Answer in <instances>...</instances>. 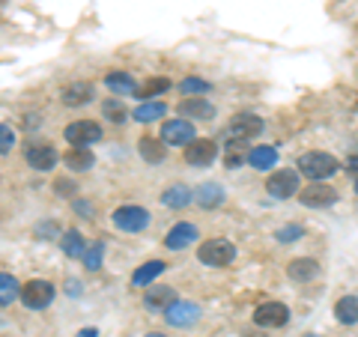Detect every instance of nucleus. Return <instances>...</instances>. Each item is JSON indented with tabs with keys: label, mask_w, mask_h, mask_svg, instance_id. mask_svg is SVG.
I'll use <instances>...</instances> for the list:
<instances>
[{
	"label": "nucleus",
	"mask_w": 358,
	"mask_h": 337,
	"mask_svg": "<svg viewBox=\"0 0 358 337\" xmlns=\"http://www.w3.org/2000/svg\"><path fill=\"white\" fill-rule=\"evenodd\" d=\"M296 171H299L301 176H308L310 182H329V179H331L334 173H341V162L334 159L331 152H320V150H313V152L299 155Z\"/></svg>",
	"instance_id": "obj_1"
},
{
	"label": "nucleus",
	"mask_w": 358,
	"mask_h": 337,
	"mask_svg": "<svg viewBox=\"0 0 358 337\" xmlns=\"http://www.w3.org/2000/svg\"><path fill=\"white\" fill-rule=\"evenodd\" d=\"M263 129H266V122L257 114H236L227 122L224 138H227V143H242V147H248L254 138H260Z\"/></svg>",
	"instance_id": "obj_2"
},
{
	"label": "nucleus",
	"mask_w": 358,
	"mask_h": 337,
	"mask_svg": "<svg viewBox=\"0 0 358 337\" xmlns=\"http://www.w3.org/2000/svg\"><path fill=\"white\" fill-rule=\"evenodd\" d=\"M266 191L275 200L299 197V191H301V173L296 171V167H281V171H272V173H268V179H266Z\"/></svg>",
	"instance_id": "obj_3"
},
{
	"label": "nucleus",
	"mask_w": 358,
	"mask_h": 337,
	"mask_svg": "<svg viewBox=\"0 0 358 337\" xmlns=\"http://www.w3.org/2000/svg\"><path fill=\"white\" fill-rule=\"evenodd\" d=\"M197 260L209 268H224L236 260V245L230 239H206L197 248Z\"/></svg>",
	"instance_id": "obj_4"
},
{
	"label": "nucleus",
	"mask_w": 358,
	"mask_h": 337,
	"mask_svg": "<svg viewBox=\"0 0 358 337\" xmlns=\"http://www.w3.org/2000/svg\"><path fill=\"white\" fill-rule=\"evenodd\" d=\"M110 221H114V227L122 230V233H141V230H147L150 227V212L143 209V206H120L114 209V215H110Z\"/></svg>",
	"instance_id": "obj_5"
},
{
	"label": "nucleus",
	"mask_w": 358,
	"mask_h": 337,
	"mask_svg": "<svg viewBox=\"0 0 358 337\" xmlns=\"http://www.w3.org/2000/svg\"><path fill=\"white\" fill-rule=\"evenodd\" d=\"M57 296V289L48 280H27L24 287H21V301H24V308L30 310H45Z\"/></svg>",
	"instance_id": "obj_6"
},
{
	"label": "nucleus",
	"mask_w": 358,
	"mask_h": 337,
	"mask_svg": "<svg viewBox=\"0 0 358 337\" xmlns=\"http://www.w3.org/2000/svg\"><path fill=\"white\" fill-rule=\"evenodd\" d=\"M299 203L308 209H329L338 203V191H334L329 182H310L308 188L299 191Z\"/></svg>",
	"instance_id": "obj_7"
},
{
	"label": "nucleus",
	"mask_w": 358,
	"mask_h": 337,
	"mask_svg": "<svg viewBox=\"0 0 358 337\" xmlns=\"http://www.w3.org/2000/svg\"><path fill=\"white\" fill-rule=\"evenodd\" d=\"M66 141L72 143V147H93L96 141H102V126L93 120H75L66 126Z\"/></svg>",
	"instance_id": "obj_8"
},
{
	"label": "nucleus",
	"mask_w": 358,
	"mask_h": 337,
	"mask_svg": "<svg viewBox=\"0 0 358 337\" xmlns=\"http://www.w3.org/2000/svg\"><path fill=\"white\" fill-rule=\"evenodd\" d=\"M254 322L260 325V329H284L289 322V308L284 301H266L254 310Z\"/></svg>",
	"instance_id": "obj_9"
},
{
	"label": "nucleus",
	"mask_w": 358,
	"mask_h": 337,
	"mask_svg": "<svg viewBox=\"0 0 358 337\" xmlns=\"http://www.w3.org/2000/svg\"><path fill=\"white\" fill-rule=\"evenodd\" d=\"M162 141L167 143V147H188L194 138V122H188V120H167L164 126H162Z\"/></svg>",
	"instance_id": "obj_10"
},
{
	"label": "nucleus",
	"mask_w": 358,
	"mask_h": 337,
	"mask_svg": "<svg viewBox=\"0 0 358 337\" xmlns=\"http://www.w3.org/2000/svg\"><path fill=\"white\" fill-rule=\"evenodd\" d=\"M164 320H167V325H173V329H188V325H194L200 320V308L194 305V301L179 299L164 310Z\"/></svg>",
	"instance_id": "obj_11"
},
{
	"label": "nucleus",
	"mask_w": 358,
	"mask_h": 337,
	"mask_svg": "<svg viewBox=\"0 0 358 337\" xmlns=\"http://www.w3.org/2000/svg\"><path fill=\"white\" fill-rule=\"evenodd\" d=\"M215 159H218V143L209 141V138H203V141L197 138L185 147V162L192 167H209Z\"/></svg>",
	"instance_id": "obj_12"
},
{
	"label": "nucleus",
	"mask_w": 358,
	"mask_h": 337,
	"mask_svg": "<svg viewBox=\"0 0 358 337\" xmlns=\"http://www.w3.org/2000/svg\"><path fill=\"white\" fill-rule=\"evenodd\" d=\"M200 239V233L194 224H188V221H179L171 227V233L164 236V248H171V251H185V248H192V245Z\"/></svg>",
	"instance_id": "obj_13"
},
{
	"label": "nucleus",
	"mask_w": 358,
	"mask_h": 337,
	"mask_svg": "<svg viewBox=\"0 0 358 337\" xmlns=\"http://www.w3.org/2000/svg\"><path fill=\"white\" fill-rule=\"evenodd\" d=\"M287 275H289V280H296V284H310V280H317L322 275V266H320V260H313V257H296V260H289Z\"/></svg>",
	"instance_id": "obj_14"
},
{
	"label": "nucleus",
	"mask_w": 358,
	"mask_h": 337,
	"mask_svg": "<svg viewBox=\"0 0 358 337\" xmlns=\"http://www.w3.org/2000/svg\"><path fill=\"white\" fill-rule=\"evenodd\" d=\"M57 150L51 147V143H30L27 147V164L33 167V171H39V173H48L54 171V164H57Z\"/></svg>",
	"instance_id": "obj_15"
},
{
	"label": "nucleus",
	"mask_w": 358,
	"mask_h": 337,
	"mask_svg": "<svg viewBox=\"0 0 358 337\" xmlns=\"http://www.w3.org/2000/svg\"><path fill=\"white\" fill-rule=\"evenodd\" d=\"M179 117L182 120H212L215 117V105L203 96H192L185 102H179Z\"/></svg>",
	"instance_id": "obj_16"
},
{
	"label": "nucleus",
	"mask_w": 358,
	"mask_h": 337,
	"mask_svg": "<svg viewBox=\"0 0 358 337\" xmlns=\"http://www.w3.org/2000/svg\"><path fill=\"white\" fill-rule=\"evenodd\" d=\"M173 301H179L176 299V289L173 287H164V284H150V289L143 293V305H147L150 310H167L173 305Z\"/></svg>",
	"instance_id": "obj_17"
},
{
	"label": "nucleus",
	"mask_w": 358,
	"mask_h": 337,
	"mask_svg": "<svg viewBox=\"0 0 358 337\" xmlns=\"http://www.w3.org/2000/svg\"><path fill=\"white\" fill-rule=\"evenodd\" d=\"M194 200L200 209H218L224 200H227V194H224V188L218 182H203L194 191Z\"/></svg>",
	"instance_id": "obj_18"
},
{
	"label": "nucleus",
	"mask_w": 358,
	"mask_h": 337,
	"mask_svg": "<svg viewBox=\"0 0 358 337\" xmlns=\"http://www.w3.org/2000/svg\"><path fill=\"white\" fill-rule=\"evenodd\" d=\"M248 164L254 171H275L278 164V150L272 143H263V147H251L248 150Z\"/></svg>",
	"instance_id": "obj_19"
},
{
	"label": "nucleus",
	"mask_w": 358,
	"mask_h": 337,
	"mask_svg": "<svg viewBox=\"0 0 358 337\" xmlns=\"http://www.w3.org/2000/svg\"><path fill=\"white\" fill-rule=\"evenodd\" d=\"M63 164L69 167L72 173H84V171H90V167L96 164V155L90 152V147H72L69 152L63 155Z\"/></svg>",
	"instance_id": "obj_20"
},
{
	"label": "nucleus",
	"mask_w": 358,
	"mask_h": 337,
	"mask_svg": "<svg viewBox=\"0 0 358 337\" xmlns=\"http://www.w3.org/2000/svg\"><path fill=\"white\" fill-rule=\"evenodd\" d=\"M194 200V191L188 188V185H182V182H176V185H171L162 194V203L167 206V209H185L188 203Z\"/></svg>",
	"instance_id": "obj_21"
},
{
	"label": "nucleus",
	"mask_w": 358,
	"mask_h": 337,
	"mask_svg": "<svg viewBox=\"0 0 358 337\" xmlns=\"http://www.w3.org/2000/svg\"><path fill=\"white\" fill-rule=\"evenodd\" d=\"M87 102H93V84L78 81V84H69L63 89V105L66 108H78V105H87Z\"/></svg>",
	"instance_id": "obj_22"
},
{
	"label": "nucleus",
	"mask_w": 358,
	"mask_h": 337,
	"mask_svg": "<svg viewBox=\"0 0 358 337\" xmlns=\"http://www.w3.org/2000/svg\"><path fill=\"white\" fill-rule=\"evenodd\" d=\"M334 320L341 325H355L358 322V296H341L334 301Z\"/></svg>",
	"instance_id": "obj_23"
},
{
	"label": "nucleus",
	"mask_w": 358,
	"mask_h": 337,
	"mask_svg": "<svg viewBox=\"0 0 358 337\" xmlns=\"http://www.w3.org/2000/svg\"><path fill=\"white\" fill-rule=\"evenodd\" d=\"M105 84H108L110 93H120V96L138 93V84H134V78L129 72H108L105 75Z\"/></svg>",
	"instance_id": "obj_24"
},
{
	"label": "nucleus",
	"mask_w": 358,
	"mask_h": 337,
	"mask_svg": "<svg viewBox=\"0 0 358 337\" xmlns=\"http://www.w3.org/2000/svg\"><path fill=\"white\" fill-rule=\"evenodd\" d=\"M164 263L162 260H150V263H143L141 268H138V272H134L131 275V284L134 287H150V284H155V278H159L162 272H164Z\"/></svg>",
	"instance_id": "obj_25"
},
{
	"label": "nucleus",
	"mask_w": 358,
	"mask_h": 337,
	"mask_svg": "<svg viewBox=\"0 0 358 337\" xmlns=\"http://www.w3.org/2000/svg\"><path fill=\"white\" fill-rule=\"evenodd\" d=\"M60 248L66 257H84V251L90 245L84 242V236L78 230H66V233H60Z\"/></svg>",
	"instance_id": "obj_26"
},
{
	"label": "nucleus",
	"mask_w": 358,
	"mask_h": 337,
	"mask_svg": "<svg viewBox=\"0 0 358 337\" xmlns=\"http://www.w3.org/2000/svg\"><path fill=\"white\" fill-rule=\"evenodd\" d=\"M167 114V105L164 102H141L138 108L131 110V117L138 120V122H155V120H162Z\"/></svg>",
	"instance_id": "obj_27"
},
{
	"label": "nucleus",
	"mask_w": 358,
	"mask_h": 337,
	"mask_svg": "<svg viewBox=\"0 0 358 337\" xmlns=\"http://www.w3.org/2000/svg\"><path fill=\"white\" fill-rule=\"evenodd\" d=\"M141 155H143V162H150V164H159L164 162V155H167V147H164V141H155V138H141Z\"/></svg>",
	"instance_id": "obj_28"
},
{
	"label": "nucleus",
	"mask_w": 358,
	"mask_h": 337,
	"mask_svg": "<svg viewBox=\"0 0 358 337\" xmlns=\"http://www.w3.org/2000/svg\"><path fill=\"white\" fill-rule=\"evenodd\" d=\"M15 299H21V284H18L13 275L0 272V308H3V305H13Z\"/></svg>",
	"instance_id": "obj_29"
},
{
	"label": "nucleus",
	"mask_w": 358,
	"mask_h": 337,
	"mask_svg": "<svg viewBox=\"0 0 358 337\" xmlns=\"http://www.w3.org/2000/svg\"><path fill=\"white\" fill-rule=\"evenodd\" d=\"M164 89H171V81H167V78H150L134 96H138L141 102H155V96H162Z\"/></svg>",
	"instance_id": "obj_30"
},
{
	"label": "nucleus",
	"mask_w": 358,
	"mask_h": 337,
	"mask_svg": "<svg viewBox=\"0 0 358 337\" xmlns=\"http://www.w3.org/2000/svg\"><path fill=\"white\" fill-rule=\"evenodd\" d=\"M102 114H105L108 122H114V126H122V122L129 120V110H126V105H122L120 99H108V102L102 105Z\"/></svg>",
	"instance_id": "obj_31"
},
{
	"label": "nucleus",
	"mask_w": 358,
	"mask_h": 337,
	"mask_svg": "<svg viewBox=\"0 0 358 337\" xmlns=\"http://www.w3.org/2000/svg\"><path fill=\"white\" fill-rule=\"evenodd\" d=\"M209 81H203V78H182L179 81V93L182 96H206L209 93Z\"/></svg>",
	"instance_id": "obj_32"
},
{
	"label": "nucleus",
	"mask_w": 358,
	"mask_h": 337,
	"mask_svg": "<svg viewBox=\"0 0 358 337\" xmlns=\"http://www.w3.org/2000/svg\"><path fill=\"white\" fill-rule=\"evenodd\" d=\"M102 257H105V242H93L84 251V266L90 272H99V268H102Z\"/></svg>",
	"instance_id": "obj_33"
},
{
	"label": "nucleus",
	"mask_w": 358,
	"mask_h": 337,
	"mask_svg": "<svg viewBox=\"0 0 358 337\" xmlns=\"http://www.w3.org/2000/svg\"><path fill=\"white\" fill-rule=\"evenodd\" d=\"M301 236H305V227H299V224H289V227H284V230L275 233V239L281 242V245H293V242L301 239Z\"/></svg>",
	"instance_id": "obj_34"
},
{
	"label": "nucleus",
	"mask_w": 358,
	"mask_h": 337,
	"mask_svg": "<svg viewBox=\"0 0 358 337\" xmlns=\"http://www.w3.org/2000/svg\"><path fill=\"white\" fill-rule=\"evenodd\" d=\"M13 147H15V131H13V126L0 122V152H9Z\"/></svg>",
	"instance_id": "obj_35"
},
{
	"label": "nucleus",
	"mask_w": 358,
	"mask_h": 337,
	"mask_svg": "<svg viewBox=\"0 0 358 337\" xmlns=\"http://www.w3.org/2000/svg\"><path fill=\"white\" fill-rule=\"evenodd\" d=\"M343 167H346V173H352V176H358V155H346V162H343Z\"/></svg>",
	"instance_id": "obj_36"
},
{
	"label": "nucleus",
	"mask_w": 358,
	"mask_h": 337,
	"mask_svg": "<svg viewBox=\"0 0 358 337\" xmlns=\"http://www.w3.org/2000/svg\"><path fill=\"white\" fill-rule=\"evenodd\" d=\"M54 233H57V227H54L51 221H45V224H39V227H36V236H54Z\"/></svg>",
	"instance_id": "obj_37"
},
{
	"label": "nucleus",
	"mask_w": 358,
	"mask_h": 337,
	"mask_svg": "<svg viewBox=\"0 0 358 337\" xmlns=\"http://www.w3.org/2000/svg\"><path fill=\"white\" fill-rule=\"evenodd\" d=\"M54 191H75V182H69V179H57V182H54Z\"/></svg>",
	"instance_id": "obj_38"
},
{
	"label": "nucleus",
	"mask_w": 358,
	"mask_h": 337,
	"mask_svg": "<svg viewBox=\"0 0 358 337\" xmlns=\"http://www.w3.org/2000/svg\"><path fill=\"white\" fill-rule=\"evenodd\" d=\"M78 287H81V284H78V280H69V284H66V293H69V296H78V293H81V289H78Z\"/></svg>",
	"instance_id": "obj_39"
},
{
	"label": "nucleus",
	"mask_w": 358,
	"mask_h": 337,
	"mask_svg": "<svg viewBox=\"0 0 358 337\" xmlns=\"http://www.w3.org/2000/svg\"><path fill=\"white\" fill-rule=\"evenodd\" d=\"M78 337H99L96 329H84V331H78Z\"/></svg>",
	"instance_id": "obj_40"
},
{
	"label": "nucleus",
	"mask_w": 358,
	"mask_h": 337,
	"mask_svg": "<svg viewBox=\"0 0 358 337\" xmlns=\"http://www.w3.org/2000/svg\"><path fill=\"white\" fill-rule=\"evenodd\" d=\"M147 337H167V334H162V331H152V334H147Z\"/></svg>",
	"instance_id": "obj_41"
},
{
	"label": "nucleus",
	"mask_w": 358,
	"mask_h": 337,
	"mask_svg": "<svg viewBox=\"0 0 358 337\" xmlns=\"http://www.w3.org/2000/svg\"><path fill=\"white\" fill-rule=\"evenodd\" d=\"M355 194H358V176H355Z\"/></svg>",
	"instance_id": "obj_42"
}]
</instances>
